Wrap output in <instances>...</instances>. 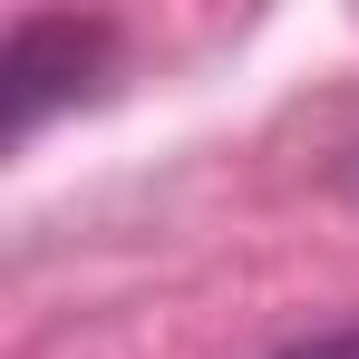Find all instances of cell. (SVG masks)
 Masks as SVG:
<instances>
[{
  "label": "cell",
  "instance_id": "2",
  "mask_svg": "<svg viewBox=\"0 0 359 359\" xmlns=\"http://www.w3.org/2000/svg\"><path fill=\"white\" fill-rule=\"evenodd\" d=\"M282 359H359V330H320V340H301V350H282Z\"/></svg>",
  "mask_w": 359,
  "mask_h": 359
},
{
  "label": "cell",
  "instance_id": "1",
  "mask_svg": "<svg viewBox=\"0 0 359 359\" xmlns=\"http://www.w3.org/2000/svg\"><path fill=\"white\" fill-rule=\"evenodd\" d=\"M97 59H107V29H97V20H20V29H10V59H0L10 117L39 126L59 97H78V88L97 78Z\"/></svg>",
  "mask_w": 359,
  "mask_h": 359
}]
</instances>
